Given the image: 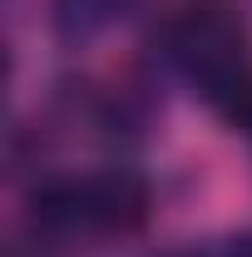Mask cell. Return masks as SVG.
<instances>
[{
  "label": "cell",
  "mask_w": 252,
  "mask_h": 257,
  "mask_svg": "<svg viewBox=\"0 0 252 257\" xmlns=\"http://www.w3.org/2000/svg\"><path fill=\"white\" fill-rule=\"evenodd\" d=\"M163 45H168V60L218 104L252 74L247 69V30L218 0H198L183 15H173Z\"/></svg>",
  "instance_id": "1"
},
{
  "label": "cell",
  "mask_w": 252,
  "mask_h": 257,
  "mask_svg": "<svg viewBox=\"0 0 252 257\" xmlns=\"http://www.w3.org/2000/svg\"><path fill=\"white\" fill-rule=\"evenodd\" d=\"M149 183L134 168H104L79 178V223L84 232H139L149 223Z\"/></svg>",
  "instance_id": "2"
},
{
  "label": "cell",
  "mask_w": 252,
  "mask_h": 257,
  "mask_svg": "<svg viewBox=\"0 0 252 257\" xmlns=\"http://www.w3.org/2000/svg\"><path fill=\"white\" fill-rule=\"evenodd\" d=\"M124 5L129 0H55V30L64 40H94L124 15Z\"/></svg>",
  "instance_id": "3"
},
{
  "label": "cell",
  "mask_w": 252,
  "mask_h": 257,
  "mask_svg": "<svg viewBox=\"0 0 252 257\" xmlns=\"http://www.w3.org/2000/svg\"><path fill=\"white\" fill-rule=\"evenodd\" d=\"M222 109H227L232 128H237V134H242V139L252 144V74H247V79H242V84H237V89H232L227 99H222Z\"/></svg>",
  "instance_id": "4"
},
{
  "label": "cell",
  "mask_w": 252,
  "mask_h": 257,
  "mask_svg": "<svg viewBox=\"0 0 252 257\" xmlns=\"http://www.w3.org/2000/svg\"><path fill=\"white\" fill-rule=\"evenodd\" d=\"M227 257H252V232H247V237H237V242L227 247Z\"/></svg>",
  "instance_id": "5"
}]
</instances>
